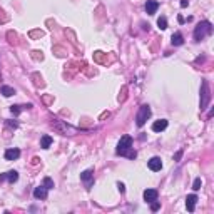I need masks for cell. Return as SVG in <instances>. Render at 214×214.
Segmentation results:
<instances>
[{
	"instance_id": "6da1fadb",
	"label": "cell",
	"mask_w": 214,
	"mask_h": 214,
	"mask_svg": "<svg viewBox=\"0 0 214 214\" xmlns=\"http://www.w3.org/2000/svg\"><path fill=\"white\" fill-rule=\"evenodd\" d=\"M115 154L117 156H125L129 159H136V151H132V137L131 136H124L120 137L119 144H117V149H115Z\"/></svg>"
},
{
	"instance_id": "7a4b0ae2",
	"label": "cell",
	"mask_w": 214,
	"mask_h": 214,
	"mask_svg": "<svg viewBox=\"0 0 214 214\" xmlns=\"http://www.w3.org/2000/svg\"><path fill=\"white\" fill-rule=\"evenodd\" d=\"M213 34V24L208 20L201 22V24H198L196 25V29H194V40L196 42H201L206 35H211Z\"/></svg>"
},
{
	"instance_id": "3957f363",
	"label": "cell",
	"mask_w": 214,
	"mask_h": 214,
	"mask_svg": "<svg viewBox=\"0 0 214 214\" xmlns=\"http://www.w3.org/2000/svg\"><path fill=\"white\" fill-rule=\"evenodd\" d=\"M151 107L147 104H144V105H141V109H139V112H137V117H136V124H137V127H142V125L146 124V120L151 117Z\"/></svg>"
},
{
	"instance_id": "277c9868",
	"label": "cell",
	"mask_w": 214,
	"mask_h": 214,
	"mask_svg": "<svg viewBox=\"0 0 214 214\" xmlns=\"http://www.w3.org/2000/svg\"><path fill=\"white\" fill-rule=\"evenodd\" d=\"M209 100H211V92H209V84L208 80H203L201 84V110L208 107Z\"/></svg>"
},
{
	"instance_id": "5b68a950",
	"label": "cell",
	"mask_w": 214,
	"mask_h": 214,
	"mask_svg": "<svg viewBox=\"0 0 214 214\" xmlns=\"http://www.w3.org/2000/svg\"><path fill=\"white\" fill-rule=\"evenodd\" d=\"M80 179H82V183L85 184V188L90 189L92 186H94V171H92V169L84 171V172L80 174Z\"/></svg>"
},
{
	"instance_id": "8992f818",
	"label": "cell",
	"mask_w": 214,
	"mask_h": 214,
	"mask_svg": "<svg viewBox=\"0 0 214 214\" xmlns=\"http://www.w3.org/2000/svg\"><path fill=\"white\" fill-rule=\"evenodd\" d=\"M147 167L151 169V171H154V172H157V171H161L162 169V161L161 157H151L149 161H147Z\"/></svg>"
},
{
	"instance_id": "52a82bcc",
	"label": "cell",
	"mask_w": 214,
	"mask_h": 214,
	"mask_svg": "<svg viewBox=\"0 0 214 214\" xmlns=\"http://www.w3.org/2000/svg\"><path fill=\"white\" fill-rule=\"evenodd\" d=\"M199 199L196 194H189L188 198H186V208H188L189 213H193L194 209H196V203H198Z\"/></svg>"
},
{
	"instance_id": "ba28073f",
	"label": "cell",
	"mask_w": 214,
	"mask_h": 214,
	"mask_svg": "<svg viewBox=\"0 0 214 214\" xmlns=\"http://www.w3.org/2000/svg\"><path fill=\"white\" fill-rule=\"evenodd\" d=\"M47 194H49V189L44 188V186H39V188L34 189V198L35 199H47Z\"/></svg>"
},
{
	"instance_id": "9c48e42d",
	"label": "cell",
	"mask_w": 214,
	"mask_h": 214,
	"mask_svg": "<svg viewBox=\"0 0 214 214\" xmlns=\"http://www.w3.org/2000/svg\"><path fill=\"white\" fill-rule=\"evenodd\" d=\"M20 157V149H17V147H14V149H7L5 151V159L7 161H15V159H19Z\"/></svg>"
},
{
	"instance_id": "30bf717a",
	"label": "cell",
	"mask_w": 214,
	"mask_h": 214,
	"mask_svg": "<svg viewBox=\"0 0 214 214\" xmlns=\"http://www.w3.org/2000/svg\"><path fill=\"white\" fill-rule=\"evenodd\" d=\"M157 9H159V2H157V0H147L146 2V12L149 14V15L156 14Z\"/></svg>"
},
{
	"instance_id": "8fae6325",
	"label": "cell",
	"mask_w": 214,
	"mask_h": 214,
	"mask_svg": "<svg viewBox=\"0 0 214 214\" xmlns=\"http://www.w3.org/2000/svg\"><path fill=\"white\" fill-rule=\"evenodd\" d=\"M166 127H167V120L166 119H159V120H156V122L152 124V131L154 132H162Z\"/></svg>"
},
{
	"instance_id": "7c38bea8",
	"label": "cell",
	"mask_w": 214,
	"mask_h": 214,
	"mask_svg": "<svg viewBox=\"0 0 214 214\" xmlns=\"http://www.w3.org/2000/svg\"><path fill=\"white\" fill-rule=\"evenodd\" d=\"M157 199V191L156 189H146L144 191V201L146 203H152Z\"/></svg>"
},
{
	"instance_id": "4fadbf2b",
	"label": "cell",
	"mask_w": 214,
	"mask_h": 214,
	"mask_svg": "<svg viewBox=\"0 0 214 214\" xmlns=\"http://www.w3.org/2000/svg\"><path fill=\"white\" fill-rule=\"evenodd\" d=\"M171 42H172V45H183L184 44V37L181 32H176V34H172V39H171Z\"/></svg>"
},
{
	"instance_id": "5bb4252c",
	"label": "cell",
	"mask_w": 214,
	"mask_h": 214,
	"mask_svg": "<svg viewBox=\"0 0 214 214\" xmlns=\"http://www.w3.org/2000/svg\"><path fill=\"white\" fill-rule=\"evenodd\" d=\"M24 109H32V104H27V105H12L10 110H12V114L14 115H19Z\"/></svg>"
},
{
	"instance_id": "9a60e30c",
	"label": "cell",
	"mask_w": 214,
	"mask_h": 214,
	"mask_svg": "<svg viewBox=\"0 0 214 214\" xmlns=\"http://www.w3.org/2000/svg\"><path fill=\"white\" fill-rule=\"evenodd\" d=\"M50 144H52V137L50 136H42V139H40V147L42 149H49Z\"/></svg>"
},
{
	"instance_id": "2e32d148",
	"label": "cell",
	"mask_w": 214,
	"mask_h": 214,
	"mask_svg": "<svg viewBox=\"0 0 214 214\" xmlns=\"http://www.w3.org/2000/svg\"><path fill=\"white\" fill-rule=\"evenodd\" d=\"M4 176H5V179L9 183H15L17 179H19V172H17V171H9V172H5Z\"/></svg>"
},
{
	"instance_id": "e0dca14e",
	"label": "cell",
	"mask_w": 214,
	"mask_h": 214,
	"mask_svg": "<svg viewBox=\"0 0 214 214\" xmlns=\"http://www.w3.org/2000/svg\"><path fill=\"white\" fill-rule=\"evenodd\" d=\"M0 92L5 95V97H10V95L15 94V89H14V87H9V85H2V87H0Z\"/></svg>"
},
{
	"instance_id": "ac0fdd59",
	"label": "cell",
	"mask_w": 214,
	"mask_h": 214,
	"mask_svg": "<svg viewBox=\"0 0 214 214\" xmlns=\"http://www.w3.org/2000/svg\"><path fill=\"white\" fill-rule=\"evenodd\" d=\"M157 25H159V29H161V30H166V29H167V19H166V17H159Z\"/></svg>"
},
{
	"instance_id": "d6986e66",
	"label": "cell",
	"mask_w": 214,
	"mask_h": 214,
	"mask_svg": "<svg viewBox=\"0 0 214 214\" xmlns=\"http://www.w3.org/2000/svg\"><path fill=\"white\" fill-rule=\"evenodd\" d=\"M42 186H44V188H47V189H52L54 188V181L50 177H44V181H42Z\"/></svg>"
},
{
	"instance_id": "ffe728a7",
	"label": "cell",
	"mask_w": 214,
	"mask_h": 214,
	"mask_svg": "<svg viewBox=\"0 0 214 214\" xmlns=\"http://www.w3.org/2000/svg\"><path fill=\"white\" fill-rule=\"evenodd\" d=\"M201 186H203V181H201V177H196V179H194V183H193V189H194V191H199V189H201Z\"/></svg>"
},
{
	"instance_id": "44dd1931",
	"label": "cell",
	"mask_w": 214,
	"mask_h": 214,
	"mask_svg": "<svg viewBox=\"0 0 214 214\" xmlns=\"http://www.w3.org/2000/svg\"><path fill=\"white\" fill-rule=\"evenodd\" d=\"M7 37H9V39H10V44H14V45H17V35L15 34H14V32H9V34H7Z\"/></svg>"
},
{
	"instance_id": "7402d4cb",
	"label": "cell",
	"mask_w": 214,
	"mask_h": 214,
	"mask_svg": "<svg viewBox=\"0 0 214 214\" xmlns=\"http://www.w3.org/2000/svg\"><path fill=\"white\" fill-rule=\"evenodd\" d=\"M42 35H44V32H42V30H32L30 32V37H32V39H40Z\"/></svg>"
},
{
	"instance_id": "603a6c76",
	"label": "cell",
	"mask_w": 214,
	"mask_h": 214,
	"mask_svg": "<svg viewBox=\"0 0 214 214\" xmlns=\"http://www.w3.org/2000/svg\"><path fill=\"white\" fill-rule=\"evenodd\" d=\"M94 57H95V60H97V62H107V60L104 59V54H102V52H95Z\"/></svg>"
},
{
	"instance_id": "cb8c5ba5",
	"label": "cell",
	"mask_w": 214,
	"mask_h": 214,
	"mask_svg": "<svg viewBox=\"0 0 214 214\" xmlns=\"http://www.w3.org/2000/svg\"><path fill=\"white\" fill-rule=\"evenodd\" d=\"M32 59H35V60H42L44 55H42V52H39V50H34V52H32Z\"/></svg>"
},
{
	"instance_id": "d4e9b609",
	"label": "cell",
	"mask_w": 214,
	"mask_h": 214,
	"mask_svg": "<svg viewBox=\"0 0 214 214\" xmlns=\"http://www.w3.org/2000/svg\"><path fill=\"white\" fill-rule=\"evenodd\" d=\"M149 204H151L152 211H157V209L161 208V203H157V199H156V201H152V203H149Z\"/></svg>"
},
{
	"instance_id": "484cf974",
	"label": "cell",
	"mask_w": 214,
	"mask_h": 214,
	"mask_svg": "<svg viewBox=\"0 0 214 214\" xmlns=\"http://www.w3.org/2000/svg\"><path fill=\"white\" fill-rule=\"evenodd\" d=\"M117 188H119V191H120V193H124V191H125V186H124L122 183H117Z\"/></svg>"
},
{
	"instance_id": "4316f807",
	"label": "cell",
	"mask_w": 214,
	"mask_h": 214,
	"mask_svg": "<svg viewBox=\"0 0 214 214\" xmlns=\"http://www.w3.org/2000/svg\"><path fill=\"white\" fill-rule=\"evenodd\" d=\"M189 5V0H181V7H188Z\"/></svg>"
},
{
	"instance_id": "83f0119b",
	"label": "cell",
	"mask_w": 214,
	"mask_h": 214,
	"mask_svg": "<svg viewBox=\"0 0 214 214\" xmlns=\"http://www.w3.org/2000/svg\"><path fill=\"white\" fill-rule=\"evenodd\" d=\"M181 156H183V152L179 151L177 154H176V156H174V159H176V161H179V159H181Z\"/></svg>"
},
{
	"instance_id": "f1b7e54d",
	"label": "cell",
	"mask_w": 214,
	"mask_h": 214,
	"mask_svg": "<svg viewBox=\"0 0 214 214\" xmlns=\"http://www.w3.org/2000/svg\"><path fill=\"white\" fill-rule=\"evenodd\" d=\"M39 161H40V159H39V157H34V159H32V164H34V166H35V164H39Z\"/></svg>"
},
{
	"instance_id": "f546056e",
	"label": "cell",
	"mask_w": 214,
	"mask_h": 214,
	"mask_svg": "<svg viewBox=\"0 0 214 214\" xmlns=\"http://www.w3.org/2000/svg\"><path fill=\"white\" fill-rule=\"evenodd\" d=\"M7 124H9V125H10V127H14V129H15V127H17V125H19V124H17V122H7Z\"/></svg>"
}]
</instances>
